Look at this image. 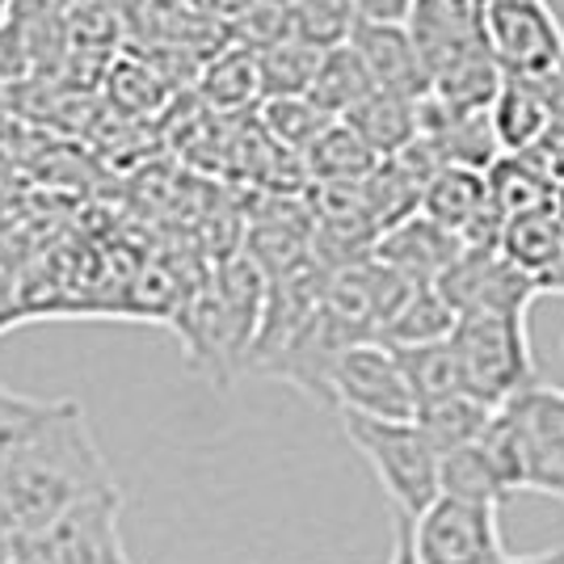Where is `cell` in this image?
I'll use <instances>...</instances> for the list:
<instances>
[{"label": "cell", "instance_id": "obj_1", "mask_svg": "<svg viewBox=\"0 0 564 564\" xmlns=\"http://www.w3.org/2000/svg\"><path fill=\"white\" fill-rule=\"evenodd\" d=\"M110 485L115 476L106 471V459L85 425V409L59 400L55 417L0 476V510L30 540L59 514H68L76 501Z\"/></svg>", "mask_w": 564, "mask_h": 564}, {"label": "cell", "instance_id": "obj_2", "mask_svg": "<svg viewBox=\"0 0 564 564\" xmlns=\"http://www.w3.org/2000/svg\"><path fill=\"white\" fill-rule=\"evenodd\" d=\"M350 447L371 464L397 514L422 518L443 497V455L417 422H379L362 413H341Z\"/></svg>", "mask_w": 564, "mask_h": 564}, {"label": "cell", "instance_id": "obj_3", "mask_svg": "<svg viewBox=\"0 0 564 564\" xmlns=\"http://www.w3.org/2000/svg\"><path fill=\"white\" fill-rule=\"evenodd\" d=\"M464 367V388L485 404H510L514 397L540 388V371L531 358L527 312H480L459 316V329L451 337Z\"/></svg>", "mask_w": 564, "mask_h": 564}, {"label": "cell", "instance_id": "obj_4", "mask_svg": "<svg viewBox=\"0 0 564 564\" xmlns=\"http://www.w3.org/2000/svg\"><path fill=\"white\" fill-rule=\"evenodd\" d=\"M118 514V485L76 501L68 514H59L51 527L25 540L22 564H135L122 547Z\"/></svg>", "mask_w": 564, "mask_h": 564}, {"label": "cell", "instance_id": "obj_5", "mask_svg": "<svg viewBox=\"0 0 564 564\" xmlns=\"http://www.w3.org/2000/svg\"><path fill=\"white\" fill-rule=\"evenodd\" d=\"M329 400L337 413H362L379 422H413L417 400L392 346L358 341L333 362Z\"/></svg>", "mask_w": 564, "mask_h": 564}, {"label": "cell", "instance_id": "obj_6", "mask_svg": "<svg viewBox=\"0 0 564 564\" xmlns=\"http://www.w3.org/2000/svg\"><path fill=\"white\" fill-rule=\"evenodd\" d=\"M413 547L422 564H501V531L494 501L438 497L422 518H413Z\"/></svg>", "mask_w": 564, "mask_h": 564}, {"label": "cell", "instance_id": "obj_7", "mask_svg": "<svg viewBox=\"0 0 564 564\" xmlns=\"http://www.w3.org/2000/svg\"><path fill=\"white\" fill-rule=\"evenodd\" d=\"M485 30L506 76L547 80L564 64V25L547 0H489Z\"/></svg>", "mask_w": 564, "mask_h": 564}, {"label": "cell", "instance_id": "obj_8", "mask_svg": "<svg viewBox=\"0 0 564 564\" xmlns=\"http://www.w3.org/2000/svg\"><path fill=\"white\" fill-rule=\"evenodd\" d=\"M459 316L480 312H527L540 295V282L501 253V245H464L459 261L434 282Z\"/></svg>", "mask_w": 564, "mask_h": 564}, {"label": "cell", "instance_id": "obj_9", "mask_svg": "<svg viewBox=\"0 0 564 564\" xmlns=\"http://www.w3.org/2000/svg\"><path fill=\"white\" fill-rule=\"evenodd\" d=\"M485 18H489V0H417L413 4L409 30L417 39L430 76L471 51L489 47Z\"/></svg>", "mask_w": 564, "mask_h": 564}, {"label": "cell", "instance_id": "obj_10", "mask_svg": "<svg viewBox=\"0 0 564 564\" xmlns=\"http://www.w3.org/2000/svg\"><path fill=\"white\" fill-rule=\"evenodd\" d=\"M350 47L358 51V59H362V68H367L379 94L404 97V101H425L430 97V68H425L409 25L358 22Z\"/></svg>", "mask_w": 564, "mask_h": 564}, {"label": "cell", "instance_id": "obj_11", "mask_svg": "<svg viewBox=\"0 0 564 564\" xmlns=\"http://www.w3.org/2000/svg\"><path fill=\"white\" fill-rule=\"evenodd\" d=\"M459 253H464V240L422 212L409 215L392 232H383L376 245V258L417 286H434L459 261Z\"/></svg>", "mask_w": 564, "mask_h": 564}, {"label": "cell", "instance_id": "obj_12", "mask_svg": "<svg viewBox=\"0 0 564 564\" xmlns=\"http://www.w3.org/2000/svg\"><path fill=\"white\" fill-rule=\"evenodd\" d=\"M489 118H494V135L506 156L535 152L547 140V131L561 122L547 85L543 80H527V76H506V85H501Z\"/></svg>", "mask_w": 564, "mask_h": 564}, {"label": "cell", "instance_id": "obj_13", "mask_svg": "<svg viewBox=\"0 0 564 564\" xmlns=\"http://www.w3.org/2000/svg\"><path fill=\"white\" fill-rule=\"evenodd\" d=\"M198 97L224 115H240L253 101H265L258 51L245 47V43H228L224 51L207 55L203 72H198Z\"/></svg>", "mask_w": 564, "mask_h": 564}, {"label": "cell", "instance_id": "obj_14", "mask_svg": "<svg viewBox=\"0 0 564 564\" xmlns=\"http://www.w3.org/2000/svg\"><path fill=\"white\" fill-rule=\"evenodd\" d=\"M341 122H350L379 161H397L404 148H413L422 140V101H404V97L376 89L362 106H354Z\"/></svg>", "mask_w": 564, "mask_h": 564}, {"label": "cell", "instance_id": "obj_15", "mask_svg": "<svg viewBox=\"0 0 564 564\" xmlns=\"http://www.w3.org/2000/svg\"><path fill=\"white\" fill-rule=\"evenodd\" d=\"M307 182L316 186H362L379 169V156L362 143L350 122H333L321 140L304 152Z\"/></svg>", "mask_w": 564, "mask_h": 564}, {"label": "cell", "instance_id": "obj_16", "mask_svg": "<svg viewBox=\"0 0 564 564\" xmlns=\"http://www.w3.org/2000/svg\"><path fill=\"white\" fill-rule=\"evenodd\" d=\"M485 177H489L494 207L506 224L522 219V215L556 212V186L547 182V173L531 156H501Z\"/></svg>", "mask_w": 564, "mask_h": 564}, {"label": "cell", "instance_id": "obj_17", "mask_svg": "<svg viewBox=\"0 0 564 564\" xmlns=\"http://www.w3.org/2000/svg\"><path fill=\"white\" fill-rule=\"evenodd\" d=\"M459 329V312L443 300L438 286H413V295L404 300L397 316L383 329V346L404 350V346H434V341H451Z\"/></svg>", "mask_w": 564, "mask_h": 564}, {"label": "cell", "instance_id": "obj_18", "mask_svg": "<svg viewBox=\"0 0 564 564\" xmlns=\"http://www.w3.org/2000/svg\"><path fill=\"white\" fill-rule=\"evenodd\" d=\"M494 413H497L494 404L476 400L471 392H459V397L434 400V404L417 409L413 422L422 425L425 438L438 447V455H451V451L476 447V443L485 438L489 422H494Z\"/></svg>", "mask_w": 564, "mask_h": 564}, {"label": "cell", "instance_id": "obj_19", "mask_svg": "<svg viewBox=\"0 0 564 564\" xmlns=\"http://www.w3.org/2000/svg\"><path fill=\"white\" fill-rule=\"evenodd\" d=\"M371 94H376V85H371V76H367L358 51H354L350 43L325 51V59H321V68H316V80H312V89H307V97H312L329 118H346L354 106H362Z\"/></svg>", "mask_w": 564, "mask_h": 564}, {"label": "cell", "instance_id": "obj_20", "mask_svg": "<svg viewBox=\"0 0 564 564\" xmlns=\"http://www.w3.org/2000/svg\"><path fill=\"white\" fill-rule=\"evenodd\" d=\"M400 367H404V379L413 388V400L417 409L434 404V400H447L468 392L464 388V367H459V354L451 341H434V346H404L397 350Z\"/></svg>", "mask_w": 564, "mask_h": 564}, {"label": "cell", "instance_id": "obj_21", "mask_svg": "<svg viewBox=\"0 0 564 564\" xmlns=\"http://www.w3.org/2000/svg\"><path fill=\"white\" fill-rule=\"evenodd\" d=\"M337 118H329L312 97H270L261 101L258 127L279 143L282 152L291 156H304L312 143L329 131Z\"/></svg>", "mask_w": 564, "mask_h": 564}, {"label": "cell", "instance_id": "obj_22", "mask_svg": "<svg viewBox=\"0 0 564 564\" xmlns=\"http://www.w3.org/2000/svg\"><path fill=\"white\" fill-rule=\"evenodd\" d=\"M261 59V89L270 97H307L316 68L325 59V51L307 47L304 39H282L274 47L258 51Z\"/></svg>", "mask_w": 564, "mask_h": 564}, {"label": "cell", "instance_id": "obj_23", "mask_svg": "<svg viewBox=\"0 0 564 564\" xmlns=\"http://www.w3.org/2000/svg\"><path fill=\"white\" fill-rule=\"evenodd\" d=\"M354 30H358L354 0H291V34L304 39L307 47H346Z\"/></svg>", "mask_w": 564, "mask_h": 564}, {"label": "cell", "instance_id": "obj_24", "mask_svg": "<svg viewBox=\"0 0 564 564\" xmlns=\"http://www.w3.org/2000/svg\"><path fill=\"white\" fill-rule=\"evenodd\" d=\"M55 409H59V400L47 404V400L13 397V392L0 388V476H4V468H9L34 438H39V430L55 417Z\"/></svg>", "mask_w": 564, "mask_h": 564}, {"label": "cell", "instance_id": "obj_25", "mask_svg": "<svg viewBox=\"0 0 564 564\" xmlns=\"http://www.w3.org/2000/svg\"><path fill=\"white\" fill-rule=\"evenodd\" d=\"M110 101H115L122 115H152L165 106V76L156 64L135 59V55H122L115 68H110Z\"/></svg>", "mask_w": 564, "mask_h": 564}, {"label": "cell", "instance_id": "obj_26", "mask_svg": "<svg viewBox=\"0 0 564 564\" xmlns=\"http://www.w3.org/2000/svg\"><path fill=\"white\" fill-rule=\"evenodd\" d=\"M510 404L518 409V417L531 425V434L564 464V392H556V388H531V392L514 397Z\"/></svg>", "mask_w": 564, "mask_h": 564}, {"label": "cell", "instance_id": "obj_27", "mask_svg": "<svg viewBox=\"0 0 564 564\" xmlns=\"http://www.w3.org/2000/svg\"><path fill=\"white\" fill-rule=\"evenodd\" d=\"M413 4L417 0H354V13H358V22L371 25H409Z\"/></svg>", "mask_w": 564, "mask_h": 564}, {"label": "cell", "instance_id": "obj_28", "mask_svg": "<svg viewBox=\"0 0 564 564\" xmlns=\"http://www.w3.org/2000/svg\"><path fill=\"white\" fill-rule=\"evenodd\" d=\"M388 564H422L417 561V547H413V518L397 514V547H392V561Z\"/></svg>", "mask_w": 564, "mask_h": 564}, {"label": "cell", "instance_id": "obj_29", "mask_svg": "<svg viewBox=\"0 0 564 564\" xmlns=\"http://www.w3.org/2000/svg\"><path fill=\"white\" fill-rule=\"evenodd\" d=\"M501 564H564V543L547 547V552H531V556H506Z\"/></svg>", "mask_w": 564, "mask_h": 564}, {"label": "cell", "instance_id": "obj_30", "mask_svg": "<svg viewBox=\"0 0 564 564\" xmlns=\"http://www.w3.org/2000/svg\"><path fill=\"white\" fill-rule=\"evenodd\" d=\"M543 85H547V94H552V106H556V115L564 118V64L556 72H552V76H547Z\"/></svg>", "mask_w": 564, "mask_h": 564}]
</instances>
